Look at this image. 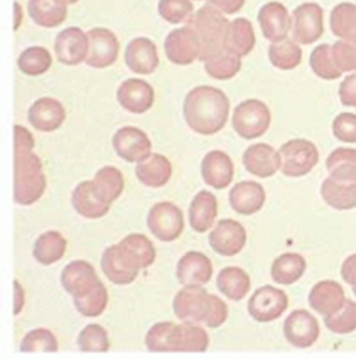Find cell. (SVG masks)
<instances>
[{"label": "cell", "mask_w": 356, "mask_h": 359, "mask_svg": "<svg viewBox=\"0 0 356 359\" xmlns=\"http://www.w3.org/2000/svg\"><path fill=\"white\" fill-rule=\"evenodd\" d=\"M321 334L318 320L307 310H295L286 318L284 334L296 348H308L318 341Z\"/></svg>", "instance_id": "14"}, {"label": "cell", "mask_w": 356, "mask_h": 359, "mask_svg": "<svg viewBox=\"0 0 356 359\" xmlns=\"http://www.w3.org/2000/svg\"><path fill=\"white\" fill-rule=\"evenodd\" d=\"M112 146L118 157L130 163H139L151 156L152 142L141 128L125 126L117 130Z\"/></svg>", "instance_id": "13"}, {"label": "cell", "mask_w": 356, "mask_h": 359, "mask_svg": "<svg viewBox=\"0 0 356 359\" xmlns=\"http://www.w3.org/2000/svg\"><path fill=\"white\" fill-rule=\"evenodd\" d=\"M201 175L211 188L224 189L234 178L233 161L224 151H211L201 162Z\"/></svg>", "instance_id": "23"}, {"label": "cell", "mask_w": 356, "mask_h": 359, "mask_svg": "<svg viewBox=\"0 0 356 359\" xmlns=\"http://www.w3.org/2000/svg\"><path fill=\"white\" fill-rule=\"evenodd\" d=\"M270 123L271 113L269 108L258 99H248L234 109L232 126L242 139H259L266 134Z\"/></svg>", "instance_id": "5"}, {"label": "cell", "mask_w": 356, "mask_h": 359, "mask_svg": "<svg viewBox=\"0 0 356 359\" xmlns=\"http://www.w3.org/2000/svg\"><path fill=\"white\" fill-rule=\"evenodd\" d=\"M102 269L105 277L116 285H128L136 280L138 274L130 272L117 256L116 245L107 247L102 257Z\"/></svg>", "instance_id": "42"}, {"label": "cell", "mask_w": 356, "mask_h": 359, "mask_svg": "<svg viewBox=\"0 0 356 359\" xmlns=\"http://www.w3.org/2000/svg\"><path fill=\"white\" fill-rule=\"evenodd\" d=\"M281 173L289 178H301L315 168L320 152L313 142L305 139L287 141L279 149Z\"/></svg>", "instance_id": "6"}, {"label": "cell", "mask_w": 356, "mask_h": 359, "mask_svg": "<svg viewBox=\"0 0 356 359\" xmlns=\"http://www.w3.org/2000/svg\"><path fill=\"white\" fill-rule=\"evenodd\" d=\"M343 280L349 284L352 289H356V253L348 257L341 269Z\"/></svg>", "instance_id": "54"}, {"label": "cell", "mask_w": 356, "mask_h": 359, "mask_svg": "<svg viewBox=\"0 0 356 359\" xmlns=\"http://www.w3.org/2000/svg\"><path fill=\"white\" fill-rule=\"evenodd\" d=\"M201 43L200 61L206 62L210 58L219 56L224 50V40L228 30L229 21L224 13L212 6H204L193 14L189 21Z\"/></svg>", "instance_id": "4"}, {"label": "cell", "mask_w": 356, "mask_h": 359, "mask_svg": "<svg viewBox=\"0 0 356 359\" xmlns=\"http://www.w3.org/2000/svg\"><path fill=\"white\" fill-rule=\"evenodd\" d=\"M352 292H354V294H355V297H356V289H352Z\"/></svg>", "instance_id": "59"}, {"label": "cell", "mask_w": 356, "mask_h": 359, "mask_svg": "<svg viewBox=\"0 0 356 359\" xmlns=\"http://www.w3.org/2000/svg\"><path fill=\"white\" fill-rule=\"evenodd\" d=\"M250 277L248 273L240 267H226L217 277V287L219 292L229 300L240 302L249 292Z\"/></svg>", "instance_id": "35"}, {"label": "cell", "mask_w": 356, "mask_h": 359, "mask_svg": "<svg viewBox=\"0 0 356 359\" xmlns=\"http://www.w3.org/2000/svg\"><path fill=\"white\" fill-rule=\"evenodd\" d=\"M333 135L336 139L345 142V144H355L356 142V114L341 113L334 118L333 125Z\"/></svg>", "instance_id": "52"}, {"label": "cell", "mask_w": 356, "mask_h": 359, "mask_svg": "<svg viewBox=\"0 0 356 359\" xmlns=\"http://www.w3.org/2000/svg\"><path fill=\"white\" fill-rule=\"evenodd\" d=\"M231 103L219 88L200 86L193 88L184 100V118L196 134L214 135L226 126Z\"/></svg>", "instance_id": "2"}, {"label": "cell", "mask_w": 356, "mask_h": 359, "mask_svg": "<svg viewBox=\"0 0 356 359\" xmlns=\"http://www.w3.org/2000/svg\"><path fill=\"white\" fill-rule=\"evenodd\" d=\"M67 251V240L58 231L42 233L35 242L34 257L42 266H51L61 261Z\"/></svg>", "instance_id": "36"}, {"label": "cell", "mask_w": 356, "mask_h": 359, "mask_svg": "<svg viewBox=\"0 0 356 359\" xmlns=\"http://www.w3.org/2000/svg\"><path fill=\"white\" fill-rule=\"evenodd\" d=\"M339 97L344 107L356 108V73L343 79L339 87Z\"/></svg>", "instance_id": "53"}, {"label": "cell", "mask_w": 356, "mask_h": 359, "mask_svg": "<svg viewBox=\"0 0 356 359\" xmlns=\"http://www.w3.org/2000/svg\"><path fill=\"white\" fill-rule=\"evenodd\" d=\"M158 13L170 24H184L193 19V4L190 0H159Z\"/></svg>", "instance_id": "47"}, {"label": "cell", "mask_w": 356, "mask_h": 359, "mask_svg": "<svg viewBox=\"0 0 356 359\" xmlns=\"http://www.w3.org/2000/svg\"><path fill=\"white\" fill-rule=\"evenodd\" d=\"M255 46L254 27L245 18H238L229 22L228 30L224 40V50L235 56L245 57L253 51Z\"/></svg>", "instance_id": "32"}, {"label": "cell", "mask_w": 356, "mask_h": 359, "mask_svg": "<svg viewBox=\"0 0 356 359\" xmlns=\"http://www.w3.org/2000/svg\"><path fill=\"white\" fill-rule=\"evenodd\" d=\"M125 62L132 72L143 76L152 74L159 66L156 43L147 37L133 39L126 47Z\"/></svg>", "instance_id": "24"}, {"label": "cell", "mask_w": 356, "mask_h": 359, "mask_svg": "<svg viewBox=\"0 0 356 359\" xmlns=\"http://www.w3.org/2000/svg\"><path fill=\"white\" fill-rule=\"evenodd\" d=\"M170 352H206L210 346V337L206 330L198 323H174L170 339Z\"/></svg>", "instance_id": "27"}, {"label": "cell", "mask_w": 356, "mask_h": 359, "mask_svg": "<svg viewBox=\"0 0 356 359\" xmlns=\"http://www.w3.org/2000/svg\"><path fill=\"white\" fill-rule=\"evenodd\" d=\"M14 294H15V298H14V313L19 315L24 309L25 305V292L24 289L20 285L19 280L14 282Z\"/></svg>", "instance_id": "56"}, {"label": "cell", "mask_w": 356, "mask_h": 359, "mask_svg": "<svg viewBox=\"0 0 356 359\" xmlns=\"http://www.w3.org/2000/svg\"><path fill=\"white\" fill-rule=\"evenodd\" d=\"M18 66L26 76H41L52 67L51 53L45 47H27L21 52L18 60Z\"/></svg>", "instance_id": "41"}, {"label": "cell", "mask_w": 356, "mask_h": 359, "mask_svg": "<svg viewBox=\"0 0 356 359\" xmlns=\"http://www.w3.org/2000/svg\"><path fill=\"white\" fill-rule=\"evenodd\" d=\"M60 1L66 6H73V4H76L79 0H60Z\"/></svg>", "instance_id": "58"}, {"label": "cell", "mask_w": 356, "mask_h": 359, "mask_svg": "<svg viewBox=\"0 0 356 359\" xmlns=\"http://www.w3.org/2000/svg\"><path fill=\"white\" fill-rule=\"evenodd\" d=\"M89 39V52L87 63L89 67L104 69L110 67L118 57L120 42L116 35L105 27H94L87 32Z\"/></svg>", "instance_id": "12"}, {"label": "cell", "mask_w": 356, "mask_h": 359, "mask_svg": "<svg viewBox=\"0 0 356 359\" xmlns=\"http://www.w3.org/2000/svg\"><path fill=\"white\" fill-rule=\"evenodd\" d=\"M269 60L274 67L281 71H291L300 66L302 50L296 41L289 39L273 42L269 47Z\"/></svg>", "instance_id": "39"}, {"label": "cell", "mask_w": 356, "mask_h": 359, "mask_svg": "<svg viewBox=\"0 0 356 359\" xmlns=\"http://www.w3.org/2000/svg\"><path fill=\"white\" fill-rule=\"evenodd\" d=\"M164 50L169 61L179 66H189L200 58L201 43L191 26L174 29L164 41Z\"/></svg>", "instance_id": "10"}, {"label": "cell", "mask_w": 356, "mask_h": 359, "mask_svg": "<svg viewBox=\"0 0 356 359\" xmlns=\"http://www.w3.org/2000/svg\"><path fill=\"white\" fill-rule=\"evenodd\" d=\"M327 170L336 180L356 178V149L339 147L331 152L326 161Z\"/></svg>", "instance_id": "40"}, {"label": "cell", "mask_w": 356, "mask_h": 359, "mask_svg": "<svg viewBox=\"0 0 356 359\" xmlns=\"http://www.w3.org/2000/svg\"><path fill=\"white\" fill-rule=\"evenodd\" d=\"M321 194L323 201L336 210H351L356 208L355 180H336L329 175L322 183Z\"/></svg>", "instance_id": "30"}, {"label": "cell", "mask_w": 356, "mask_h": 359, "mask_svg": "<svg viewBox=\"0 0 356 359\" xmlns=\"http://www.w3.org/2000/svg\"><path fill=\"white\" fill-rule=\"evenodd\" d=\"M323 15V9L317 3H303L297 6L292 13L294 40L302 45H310L320 40L324 32Z\"/></svg>", "instance_id": "11"}, {"label": "cell", "mask_w": 356, "mask_h": 359, "mask_svg": "<svg viewBox=\"0 0 356 359\" xmlns=\"http://www.w3.org/2000/svg\"><path fill=\"white\" fill-rule=\"evenodd\" d=\"M266 201L263 185L254 180H243L229 191V204L237 214L249 216L261 210Z\"/></svg>", "instance_id": "25"}, {"label": "cell", "mask_w": 356, "mask_h": 359, "mask_svg": "<svg viewBox=\"0 0 356 359\" xmlns=\"http://www.w3.org/2000/svg\"><path fill=\"white\" fill-rule=\"evenodd\" d=\"M27 118L31 126L37 131L52 133L61 128L66 121V109L55 97H40L31 105Z\"/></svg>", "instance_id": "20"}, {"label": "cell", "mask_w": 356, "mask_h": 359, "mask_svg": "<svg viewBox=\"0 0 356 359\" xmlns=\"http://www.w3.org/2000/svg\"><path fill=\"white\" fill-rule=\"evenodd\" d=\"M289 308V297L279 287L264 285L255 290L248 302V313L258 323H271Z\"/></svg>", "instance_id": "8"}, {"label": "cell", "mask_w": 356, "mask_h": 359, "mask_svg": "<svg viewBox=\"0 0 356 359\" xmlns=\"http://www.w3.org/2000/svg\"><path fill=\"white\" fill-rule=\"evenodd\" d=\"M260 29L266 40L271 42L282 41L292 27L289 11L279 1H270L260 8L258 13Z\"/></svg>", "instance_id": "18"}, {"label": "cell", "mask_w": 356, "mask_h": 359, "mask_svg": "<svg viewBox=\"0 0 356 359\" xmlns=\"http://www.w3.org/2000/svg\"><path fill=\"white\" fill-rule=\"evenodd\" d=\"M242 68L240 57L224 51L219 56L212 57L205 62V71L210 77L219 81H228L235 77Z\"/></svg>", "instance_id": "43"}, {"label": "cell", "mask_w": 356, "mask_h": 359, "mask_svg": "<svg viewBox=\"0 0 356 359\" xmlns=\"http://www.w3.org/2000/svg\"><path fill=\"white\" fill-rule=\"evenodd\" d=\"M210 246L219 256L233 257L245 246L247 231L245 226L233 219H224L217 222L210 232Z\"/></svg>", "instance_id": "15"}, {"label": "cell", "mask_w": 356, "mask_h": 359, "mask_svg": "<svg viewBox=\"0 0 356 359\" xmlns=\"http://www.w3.org/2000/svg\"><path fill=\"white\" fill-rule=\"evenodd\" d=\"M174 323H175L172 321H163V323L153 325L146 334V346L149 352L170 353L169 339H170Z\"/></svg>", "instance_id": "50"}, {"label": "cell", "mask_w": 356, "mask_h": 359, "mask_svg": "<svg viewBox=\"0 0 356 359\" xmlns=\"http://www.w3.org/2000/svg\"><path fill=\"white\" fill-rule=\"evenodd\" d=\"M117 102L125 110L132 114H143L154 104V89L149 83L130 78L117 89Z\"/></svg>", "instance_id": "19"}, {"label": "cell", "mask_w": 356, "mask_h": 359, "mask_svg": "<svg viewBox=\"0 0 356 359\" xmlns=\"http://www.w3.org/2000/svg\"><path fill=\"white\" fill-rule=\"evenodd\" d=\"M333 58L341 73L356 71V45L339 40L331 46Z\"/></svg>", "instance_id": "51"}, {"label": "cell", "mask_w": 356, "mask_h": 359, "mask_svg": "<svg viewBox=\"0 0 356 359\" xmlns=\"http://www.w3.org/2000/svg\"><path fill=\"white\" fill-rule=\"evenodd\" d=\"M327 329L338 334H346L356 330V303L346 299L345 304L338 313L324 318Z\"/></svg>", "instance_id": "49"}, {"label": "cell", "mask_w": 356, "mask_h": 359, "mask_svg": "<svg viewBox=\"0 0 356 359\" xmlns=\"http://www.w3.org/2000/svg\"><path fill=\"white\" fill-rule=\"evenodd\" d=\"M27 8L31 19L46 29L62 25L68 14L66 4L60 0H29Z\"/></svg>", "instance_id": "33"}, {"label": "cell", "mask_w": 356, "mask_h": 359, "mask_svg": "<svg viewBox=\"0 0 356 359\" xmlns=\"http://www.w3.org/2000/svg\"><path fill=\"white\" fill-rule=\"evenodd\" d=\"M243 165L250 175L270 178L281 168L280 154L268 144H252L243 154Z\"/></svg>", "instance_id": "22"}, {"label": "cell", "mask_w": 356, "mask_h": 359, "mask_svg": "<svg viewBox=\"0 0 356 359\" xmlns=\"http://www.w3.org/2000/svg\"><path fill=\"white\" fill-rule=\"evenodd\" d=\"M71 205L79 215L97 220L107 215L111 204H107L97 195L94 184L90 180H85L76 185L71 194Z\"/></svg>", "instance_id": "28"}, {"label": "cell", "mask_w": 356, "mask_h": 359, "mask_svg": "<svg viewBox=\"0 0 356 359\" xmlns=\"http://www.w3.org/2000/svg\"><path fill=\"white\" fill-rule=\"evenodd\" d=\"M210 6H214L224 14H235L245 6V0H209Z\"/></svg>", "instance_id": "55"}, {"label": "cell", "mask_w": 356, "mask_h": 359, "mask_svg": "<svg viewBox=\"0 0 356 359\" xmlns=\"http://www.w3.org/2000/svg\"><path fill=\"white\" fill-rule=\"evenodd\" d=\"M136 175L138 180L149 188H162L168 183L173 167L165 156L152 154L148 158L138 163L136 167Z\"/></svg>", "instance_id": "31"}, {"label": "cell", "mask_w": 356, "mask_h": 359, "mask_svg": "<svg viewBox=\"0 0 356 359\" xmlns=\"http://www.w3.org/2000/svg\"><path fill=\"white\" fill-rule=\"evenodd\" d=\"M212 274V262L209 257L201 252H188L179 259L177 278L184 287L205 285L211 280Z\"/></svg>", "instance_id": "21"}, {"label": "cell", "mask_w": 356, "mask_h": 359, "mask_svg": "<svg viewBox=\"0 0 356 359\" xmlns=\"http://www.w3.org/2000/svg\"><path fill=\"white\" fill-rule=\"evenodd\" d=\"M20 351L24 353H40V352L55 353L58 351V341L50 330H32L30 332H27L21 341Z\"/></svg>", "instance_id": "46"}, {"label": "cell", "mask_w": 356, "mask_h": 359, "mask_svg": "<svg viewBox=\"0 0 356 359\" xmlns=\"http://www.w3.org/2000/svg\"><path fill=\"white\" fill-rule=\"evenodd\" d=\"M93 184L97 195L107 204L117 201L125 189V180L121 170L112 165H107L97 170Z\"/></svg>", "instance_id": "37"}, {"label": "cell", "mask_w": 356, "mask_h": 359, "mask_svg": "<svg viewBox=\"0 0 356 359\" xmlns=\"http://www.w3.org/2000/svg\"><path fill=\"white\" fill-rule=\"evenodd\" d=\"M147 226L153 236L163 242L178 240L184 231V214L179 206L170 201H162L151 208Z\"/></svg>", "instance_id": "7"}, {"label": "cell", "mask_w": 356, "mask_h": 359, "mask_svg": "<svg viewBox=\"0 0 356 359\" xmlns=\"http://www.w3.org/2000/svg\"><path fill=\"white\" fill-rule=\"evenodd\" d=\"M35 140L24 126L14 128V199L20 205L29 206L45 194L47 182L42 161L32 152Z\"/></svg>", "instance_id": "1"}, {"label": "cell", "mask_w": 356, "mask_h": 359, "mask_svg": "<svg viewBox=\"0 0 356 359\" xmlns=\"http://www.w3.org/2000/svg\"><path fill=\"white\" fill-rule=\"evenodd\" d=\"M173 310L184 323H205L210 329H217L228 318L227 304L203 285H186L177 292Z\"/></svg>", "instance_id": "3"}, {"label": "cell", "mask_w": 356, "mask_h": 359, "mask_svg": "<svg viewBox=\"0 0 356 359\" xmlns=\"http://www.w3.org/2000/svg\"><path fill=\"white\" fill-rule=\"evenodd\" d=\"M14 6H15V11H14V20H15V24H14V30L16 31L19 27H20L21 24H22L24 13H22V6L19 4V1H15V3H14Z\"/></svg>", "instance_id": "57"}, {"label": "cell", "mask_w": 356, "mask_h": 359, "mask_svg": "<svg viewBox=\"0 0 356 359\" xmlns=\"http://www.w3.org/2000/svg\"><path fill=\"white\" fill-rule=\"evenodd\" d=\"M100 282L95 268L87 261H73L62 271V287L71 294L73 300L87 297Z\"/></svg>", "instance_id": "16"}, {"label": "cell", "mask_w": 356, "mask_h": 359, "mask_svg": "<svg viewBox=\"0 0 356 359\" xmlns=\"http://www.w3.org/2000/svg\"><path fill=\"white\" fill-rule=\"evenodd\" d=\"M331 30L336 37L356 45V6L341 3L334 6L329 18Z\"/></svg>", "instance_id": "38"}, {"label": "cell", "mask_w": 356, "mask_h": 359, "mask_svg": "<svg viewBox=\"0 0 356 359\" xmlns=\"http://www.w3.org/2000/svg\"><path fill=\"white\" fill-rule=\"evenodd\" d=\"M307 262L305 257L289 252L278 257L271 266V278L280 285H291L305 274Z\"/></svg>", "instance_id": "34"}, {"label": "cell", "mask_w": 356, "mask_h": 359, "mask_svg": "<svg viewBox=\"0 0 356 359\" xmlns=\"http://www.w3.org/2000/svg\"><path fill=\"white\" fill-rule=\"evenodd\" d=\"M345 292L339 283L322 280L310 289L308 303L310 308L322 315L331 316L338 313L345 304Z\"/></svg>", "instance_id": "26"}, {"label": "cell", "mask_w": 356, "mask_h": 359, "mask_svg": "<svg viewBox=\"0 0 356 359\" xmlns=\"http://www.w3.org/2000/svg\"><path fill=\"white\" fill-rule=\"evenodd\" d=\"M58 61L66 66H78L85 62L89 52V39L81 27L71 26L62 30L55 41Z\"/></svg>", "instance_id": "17"}, {"label": "cell", "mask_w": 356, "mask_h": 359, "mask_svg": "<svg viewBox=\"0 0 356 359\" xmlns=\"http://www.w3.org/2000/svg\"><path fill=\"white\" fill-rule=\"evenodd\" d=\"M219 214L217 198L209 190H201L195 195L189 208V222L193 231L204 233L214 226Z\"/></svg>", "instance_id": "29"}, {"label": "cell", "mask_w": 356, "mask_h": 359, "mask_svg": "<svg viewBox=\"0 0 356 359\" xmlns=\"http://www.w3.org/2000/svg\"><path fill=\"white\" fill-rule=\"evenodd\" d=\"M109 303L107 289L102 282L97 284V287L87 297L74 300V305L78 313H82L85 318H97L100 316Z\"/></svg>", "instance_id": "48"}, {"label": "cell", "mask_w": 356, "mask_h": 359, "mask_svg": "<svg viewBox=\"0 0 356 359\" xmlns=\"http://www.w3.org/2000/svg\"><path fill=\"white\" fill-rule=\"evenodd\" d=\"M310 66L315 76L326 79L334 81L341 77L343 73L336 67V62L333 58L331 46L327 43H322L315 47L310 56Z\"/></svg>", "instance_id": "44"}, {"label": "cell", "mask_w": 356, "mask_h": 359, "mask_svg": "<svg viewBox=\"0 0 356 359\" xmlns=\"http://www.w3.org/2000/svg\"><path fill=\"white\" fill-rule=\"evenodd\" d=\"M117 256L130 272L139 274L141 269L151 267L156 261V248L141 233H131L116 245Z\"/></svg>", "instance_id": "9"}, {"label": "cell", "mask_w": 356, "mask_h": 359, "mask_svg": "<svg viewBox=\"0 0 356 359\" xmlns=\"http://www.w3.org/2000/svg\"><path fill=\"white\" fill-rule=\"evenodd\" d=\"M78 346L82 352L105 353L110 349L107 330L99 323L87 325L78 336Z\"/></svg>", "instance_id": "45"}]
</instances>
